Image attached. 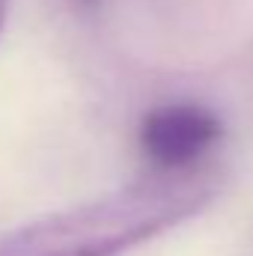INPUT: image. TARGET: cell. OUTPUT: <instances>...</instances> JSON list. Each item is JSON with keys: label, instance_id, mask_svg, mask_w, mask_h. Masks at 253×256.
I'll return each mask as SVG.
<instances>
[{"label": "cell", "instance_id": "obj_2", "mask_svg": "<svg viewBox=\"0 0 253 256\" xmlns=\"http://www.w3.org/2000/svg\"><path fill=\"white\" fill-rule=\"evenodd\" d=\"M224 140V120L196 102H167L143 114L137 146L149 173L185 176L202 170V161Z\"/></svg>", "mask_w": 253, "mask_h": 256}, {"label": "cell", "instance_id": "obj_3", "mask_svg": "<svg viewBox=\"0 0 253 256\" xmlns=\"http://www.w3.org/2000/svg\"><path fill=\"white\" fill-rule=\"evenodd\" d=\"M9 3H12V0H0V36H3V27H6V18H9Z\"/></svg>", "mask_w": 253, "mask_h": 256}, {"label": "cell", "instance_id": "obj_4", "mask_svg": "<svg viewBox=\"0 0 253 256\" xmlns=\"http://www.w3.org/2000/svg\"><path fill=\"white\" fill-rule=\"evenodd\" d=\"M78 9H96V6H102L104 0H72Z\"/></svg>", "mask_w": 253, "mask_h": 256}, {"label": "cell", "instance_id": "obj_1", "mask_svg": "<svg viewBox=\"0 0 253 256\" xmlns=\"http://www.w3.org/2000/svg\"><path fill=\"white\" fill-rule=\"evenodd\" d=\"M218 196L208 170L146 173L126 188L0 232V256H120L196 218Z\"/></svg>", "mask_w": 253, "mask_h": 256}]
</instances>
